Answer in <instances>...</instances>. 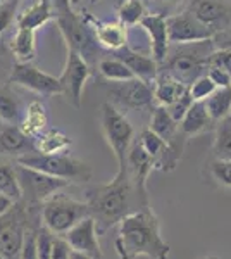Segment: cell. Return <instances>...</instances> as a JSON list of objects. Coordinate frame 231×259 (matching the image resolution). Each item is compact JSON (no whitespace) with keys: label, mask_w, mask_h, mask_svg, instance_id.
I'll return each mask as SVG.
<instances>
[{"label":"cell","mask_w":231,"mask_h":259,"mask_svg":"<svg viewBox=\"0 0 231 259\" xmlns=\"http://www.w3.org/2000/svg\"><path fill=\"white\" fill-rule=\"evenodd\" d=\"M207 76L211 78L212 83L217 87V89L231 85V73H228V71L222 69V68H217V66H211V71L207 73Z\"/></svg>","instance_id":"cell-42"},{"label":"cell","mask_w":231,"mask_h":259,"mask_svg":"<svg viewBox=\"0 0 231 259\" xmlns=\"http://www.w3.org/2000/svg\"><path fill=\"white\" fill-rule=\"evenodd\" d=\"M19 118V107L18 102L6 89L0 87V119L7 123H14Z\"/></svg>","instance_id":"cell-34"},{"label":"cell","mask_w":231,"mask_h":259,"mask_svg":"<svg viewBox=\"0 0 231 259\" xmlns=\"http://www.w3.org/2000/svg\"><path fill=\"white\" fill-rule=\"evenodd\" d=\"M212 124L211 116L207 114V109L202 102H193L192 107L187 111V114L183 116V119L179 121V132L183 133V137L190 139L193 135H199V133L209 130Z\"/></svg>","instance_id":"cell-21"},{"label":"cell","mask_w":231,"mask_h":259,"mask_svg":"<svg viewBox=\"0 0 231 259\" xmlns=\"http://www.w3.org/2000/svg\"><path fill=\"white\" fill-rule=\"evenodd\" d=\"M0 194L7 195L14 202H19L23 199L18 168H12L11 164H0Z\"/></svg>","instance_id":"cell-30"},{"label":"cell","mask_w":231,"mask_h":259,"mask_svg":"<svg viewBox=\"0 0 231 259\" xmlns=\"http://www.w3.org/2000/svg\"><path fill=\"white\" fill-rule=\"evenodd\" d=\"M202 259H221V257H217V256H204Z\"/></svg>","instance_id":"cell-48"},{"label":"cell","mask_w":231,"mask_h":259,"mask_svg":"<svg viewBox=\"0 0 231 259\" xmlns=\"http://www.w3.org/2000/svg\"><path fill=\"white\" fill-rule=\"evenodd\" d=\"M86 216H90L86 202L68 197L61 192L49 197L40 207L41 225L57 237H62Z\"/></svg>","instance_id":"cell-4"},{"label":"cell","mask_w":231,"mask_h":259,"mask_svg":"<svg viewBox=\"0 0 231 259\" xmlns=\"http://www.w3.org/2000/svg\"><path fill=\"white\" fill-rule=\"evenodd\" d=\"M192 104H193V99L190 97V94H188V90H187L178 100H174L171 106H167V111L173 116V119L179 123V121L183 119V116L187 114V111L192 107Z\"/></svg>","instance_id":"cell-39"},{"label":"cell","mask_w":231,"mask_h":259,"mask_svg":"<svg viewBox=\"0 0 231 259\" xmlns=\"http://www.w3.org/2000/svg\"><path fill=\"white\" fill-rule=\"evenodd\" d=\"M18 177L23 190V197H26V204L33 207H41L49 197L69 187L71 183L62 178L50 177V175L40 173V171L24 168L18 164Z\"/></svg>","instance_id":"cell-8"},{"label":"cell","mask_w":231,"mask_h":259,"mask_svg":"<svg viewBox=\"0 0 231 259\" xmlns=\"http://www.w3.org/2000/svg\"><path fill=\"white\" fill-rule=\"evenodd\" d=\"M95 40L102 47L117 52L128 45V28L124 24L117 23H95L94 26Z\"/></svg>","instance_id":"cell-20"},{"label":"cell","mask_w":231,"mask_h":259,"mask_svg":"<svg viewBox=\"0 0 231 259\" xmlns=\"http://www.w3.org/2000/svg\"><path fill=\"white\" fill-rule=\"evenodd\" d=\"M150 130L157 133L166 144H169V142H173L178 137L183 135L179 132V123L173 119V116L169 114L167 107L164 106H157L154 109L152 118H150Z\"/></svg>","instance_id":"cell-23"},{"label":"cell","mask_w":231,"mask_h":259,"mask_svg":"<svg viewBox=\"0 0 231 259\" xmlns=\"http://www.w3.org/2000/svg\"><path fill=\"white\" fill-rule=\"evenodd\" d=\"M190 12L205 26L216 31L228 23L229 11L224 4L216 0H193L190 6Z\"/></svg>","instance_id":"cell-18"},{"label":"cell","mask_w":231,"mask_h":259,"mask_svg":"<svg viewBox=\"0 0 231 259\" xmlns=\"http://www.w3.org/2000/svg\"><path fill=\"white\" fill-rule=\"evenodd\" d=\"M116 57L121 59L131 69V73L135 74V78H140L147 83H154V80L159 74V64L154 57H149L145 54H140L136 50L129 49L128 45L123 49H119L116 52Z\"/></svg>","instance_id":"cell-17"},{"label":"cell","mask_w":231,"mask_h":259,"mask_svg":"<svg viewBox=\"0 0 231 259\" xmlns=\"http://www.w3.org/2000/svg\"><path fill=\"white\" fill-rule=\"evenodd\" d=\"M2 2H4V0H0V4H2Z\"/></svg>","instance_id":"cell-50"},{"label":"cell","mask_w":231,"mask_h":259,"mask_svg":"<svg viewBox=\"0 0 231 259\" xmlns=\"http://www.w3.org/2000/svg\"><path fill=\"white\" fill-rule=\"evenodd\" d=\"M209 66H217V68H222L231 73V49H221L212 52L209 57Z\"/></svg>","instance_id":"cell-41"},{"label":"cell","mask_w":231,"mask_h":259,"mask_svg":"<svg viewBox=\"0 0 231 259\" xmlns=\"http://www.w3.org/2000/svg\"><path fill=\"white\" fill-rule=\"evenodd\" d=\"M100 123H102L104 137L117 161V173H126V157H128V150L133 144L135 130L128 118L111 102H106L102 106Z\"/></svg>","instance_id":"cell-6"},{"label":"cell","mask_w":231,"mask_h":259,"mask_svg":"<svg viewBox=\"0 0 231 259\" xmlns=\"http://www.w3.org/2000/svg\"><path fill=\"white\" fill-rule=\"evenodd\" d=\"M31 137L21 130V126L9 124L0 132V150L4 154H28V149H33V142H29ZM35 150V149H33Z\"/></svg>","instance_id":"cell-24"},{"label":"cell","mask_w":231,"mask_h":259,"mask_svg":"<svg viewBox=\"0 0 231 259\" xmlns=\"http://www.w3.org/2000/svg\"><path fill=\"white\" fill-rule=\"evenodd\" d=\"M116 252L121 259H169L171 245L161 235V221L150 206L129 212L119 223Z\"/></svg>","instance_id":"cell-1"},{"label":"cell","mask_w":231,"mask_h":259,"mask_svg":"<svg viewBox=\"0 0 231 259\" xmlns=\"http://www.w3.org/2000/svg\"><path fill=\"white\" fill-rule=\"evenodd\" d=\"M7 57H9V52H7L6 45L0 41V73H2L4 68L7 66Z\"/></svg>","instance_id":"cell-46"},{"label":"cell","mask_w":231,"mask_h":259,"mask_svg":"<svg viewBox=\"0 0 231 259\" xmlns=\"http://www.w3.org/2000/svg\"><path fill=\"white\" fill-rule=\"evenodd\" d=\"M117 18L119 23L128 26H135L145 18V6L144 0H123L117 9Z\"/></svg>","instance_id":"cell-32"},{"label":"cell","mask_w":231,"mask_h":259,"mask_svg":"<svg viewBox=\"0 0 231 259\" xmlns=\"http://www.w3.org/2000/svg\"><path fill=\"white\" fill-rule=\"evenodd\" d=\"M224 49H231V41H229V44H228V45H226V47H224Z\"/></svg>","instance_id":"cell-49"},{"label":"cell","mask_w":231,"mask_h":259,"mask_svg":"<svg viewBox=\"0 0 231 259\" xmlns=\"http://www.w3.org/2000/svg\"><path fill=\"white\" fill-rule=\"evenodd\" d=\"M73 140L61 130H45L33 140V149L38 154H62L66 152Z\"/></svg>","instance_id":"cell-22"},{"label":"cell","mask_w":231,"mask_h":259,"mask_svg":"<svg viewBox=\"0 0 231 259\" xmlns=\"http://www.w3.org/2000/svg\"><path fill=\"white\" fill-rule=\"evenodd\" d=\"M14 200L9 199L7 195H4V194H0V216H4L6 212H9L12 207H14Z\"/></svg>","instance_id":"cell-44"},{"label":"cell","mask_w":231,"mask_h":259,"mask_svg":"<svg viewBox=\"0 0 231 259\" xmlns=\"http://www.w3.org/2000/svg\"><path fill=\"white\" fill-rule=\"evenodd\" d=\"M54 240H56V235L45 228L43 225H40L36 228V252H38V259H52Z\"/></svg>","instance_id":"cell-36"},{"label":"cell","mask_w":231,"mask_h":259,"mask_svg":"<svg viewBox=\"0 0 231 259\" xmlns=\"http://www.w3.org/2000/svg\"><path fill=\"white\" fill-rule=\"evenodd\" d=\"M54 16V7L49 0H36L33 6H29L23 14L18 16V28H28L36 30L49 23Z\"/></svg>","instance_id":"cell-25"},{"label":"cell","mask_w":231,"mask_h":259,"mask_svg":"<svg viewBox=\"0 0 231 259\" xmlns=\"http://www.w3.org/2000/svg\"><path fill=\"white\" fill-rule=\"evenodd\" d=\"M21 259H38L36 252V228H28L24 235L23 250H21Z\"/></svg>","instance_id":"cell-40"},{"label":"cell","mask_w":231,"mask_h":259,"mask_svg":"<svg viewBox=\"0 0 231 259\" xmlns=\"http://www.w3.org/2000/svg\"><path fill=\"white\" fill-rule=\"evenodd\" d=\"M18 6L19 0H4L0 4V35L12 24L16 12H18Z\"/></svg>","instance_id":"cell-38"},{"label":"cell","mask_w":231,"mask_h":259,"mask_svg":"<svg viewBox=\"0 0 231 259\" xmlns=\"http://www.w3.org/2000/svg\"><path fill=\"white\" fill-rule=\"evenodd\" d=\"M69 259H95L88 254H83V252H78V250H71V257Z\"/></svg>","instance_id":"cell-47"},{"label":"cell","mask_w":231,"mask_h":259,"mask_svg":"<svg viewBox=\"0 0 231 259\" xmlns=\"http://www.w3.org/2000/svg\"><path fill=\"white\" fill-rule=\"evenodd\" d=\"M167 23V35H169V44H193V41L211 40L214 36V30L200 23L190 11L181 12V14L166 18Z\"/></svg>","instance_id":"cell-11"},{"label":"cell","mask_w":231,"mask_h":259,"mask_svg":"<svg viewBox=\"0 0 231 259\" xmlns=\"http://www.w3.org/2000/svg\"><path fill=\"white\" fill-rule=\"evenodd\" d=\"M28 232L26 207H14L0 216V259H21L24 235Z\"/></svg>","instance_id":"cell-7"},{"label":"cell","mask_w":231,"mask_h":259,"mask_svg":"<svg viewBox=\"0 0 231 259\" xmlns=\"http://www.w3.org/2000/svg\"><path fill=\"white\" fill-rule=\"evenodd\" d=\"M47 124H49V114L43 104L38 102V100L29 104L23 123H21V130L28 137L35 139V137H38L40 133H43L47 130Z\"/></svg>","instance_id":"cell-28"},{"label":"cell","mask_w":231,"mask_h":259,"mask_svg":"<svg viewBox=\"0 0 231 259\" xmlns=\"http://www.w3.org/2000/svg\"><path fill=\"white\" fill-rule=\"evenodd\" d=\"M56 14L59 30H61L66 41H68V49H74L83 57H86V54H90L91 45H94L90 26H86L76 12H73L71 7L57 11Z\"/></svg>","instance_id":"cell-13"},{"label":"cell","mask_w":231,"mask_h":259,"mask_svg":"<svg viewBox=\"0 0 231 259\" xmlns=\"http://www.w3.org/2000/svg\"><path fill=\"white\" fill-rule=\"evenodd\" d=\"M62 239L68 242L73 250L88 254V256L95 259H102V249H100L97 223L91 216H86L78 225H74L69 232H66L62 235Z\"/></svg>","instance_id":"cell-15"},{"label":"cell","mask_w":231,"mask_h":259,"mask_svg":"<svg viewBox=\"0 0 231 259\" xmlns=\"http://www.w3.org/2000/svg\"><path fill=\"white\" fill-rule=\"evenodd\" d=\"M136 142L142 145V149H144L147 154H150V156L154 157L155 162H157V159L162 156L164 150H166V147H167L166 142H164L155 132H152L150 128L142 130L140 139H138Z\"/></svg>","instance_id":"cell-33"},{"label":"cell","mask_w":231,"mask_h":259,"mask_svg":"<svg viewBox=\"0 0 231 259\" xmlns=\"http://www.w3.org/2000/svg\"><path fill=\"white\" fill-rule=\"evenodd\" d=\"M214 159L231 161V116L217 121L216 137L212 144Z\"/></svg>","instance_id":"cell-29"},{"label":"cell","mask_w":231,"mask_h":259,"mask_svg":"<svg viewBox=\"0 0 231 259\" xmlns=\"http://www.w3.org/2000/svg\"><path fill=\"white\" fill-rule=\"evenodd\" d=\"M71 245L66 242L62 237L56 235L54 240V249H52V259H69L71 257Z\"/></svg>","instance_id":"cell-43"},{"label":"cell","mask_w":231,"mask_h":259,"mask_svg":"<svg viewBox=\"0 0 231 259\" xmlns=\"http://www.w3.org/2000/svg\"><path fill=\"white\" fill-rule=\"evenodd\" d=\"M154 100L159 106H171L174 100H178L184 92L188 90V87L174 78L173 74L166 73H159L157 78L154 80Z\"/></svg>","instance_id":"cell-19"},{"label":"cell","mask_w":231,"mask_h":259,"mask_svg":"<svg viewBox=\"0 0 231 259\" xmlns=\"http://www.w3.org/2000/svg\"><path fill=\"white\" fill-rule=\"evenodd\" d=\"M9 81L40 95H61L62 85L59 78L45 73L31 62H14Z\"/></svg>","instance_id":"cell-10"},{"label":"cell","mask_w":231,"mask_h":259,"mask_svg":"<svg viewBox=\"0 0 231 259\" xmlns=\"http://www.w3.org/2000/svg\"><path fill=\"white\" fill-rule=\"evenodd\" d=\"M204 106L207 109V114L211 116L212 123L231 116V85L216 89L204 100Z\"/></svg>","instance_id":"cell-27"},{"label":"cell","mask_w":231,"mask_h":259,"mask_svg":"<svg viewBox=\"0 0 231 259\" xmlns=\"http://www.w3.org/2000/svg\"><path fill=\"white\" fill-rule=\"evenodd\" d=\"M99 71L106 80L109 81H128V80H133L135 74L131 73V69L124 64L121 59L117 57H112V59H102L99 64Z\"/></svg>","instance_id":"cell-31"},{"label":"cell","mask_w":231,"mask_h":259,"mask_svg":"<svg viewBox=\"0 0 231 259\" xmlns=\"http://www.w3.org/2000/svg\"><path fill=\"white\" fill-rule=\"evenodd\" d=\"M49 2L52 4V7H54V14H56L57 11L71 7V0H49Z\"/></svg>","instance_id":"cell-45"},{"label":"cell","mask_w":231,"mask_h":259,"mask_svg":"<svg viewBox=\"0 0 231 259\" xmlns=\"http://www.w3.org/2000/svg\"><path fill=\"white\" fill-rule=\"evenodd\" d=\"M209 169H211V177L216 180L219 185L229 187L231 189V161L214 159L211 164H209Z\"/></svg>","instance_id":"cell-37"},{"label":"cell","mask_w":231,"mask_h":259,"mask_svg":"<svg viewBox=\"0 0 231 259\" xmlns=\"http://www.w3.org/2000/svg\"><path fill=\"white\" fill-rule=\"evenodd\" d=\"M212 54L211 40L193 41V44H181L179 50L167 54V73L178 78L179 81L190 87L199 76H202L205 66H209V57Z\"/></svg>","instance_id":"cell-5"},{"label":"cell","mask_w":231,"mask_h":259,"mask_svg":"<svg viewBox=\"0 0 231 259\" xmlns=\"http://www.w3.org/2000/svg\"><path fill=\"white\" fill-rule=\"evenodd\" d=\"M133 197L142 206H145L133 190L128 180V173H116L114 180L102 185L90 187L86 190V206L90 216L97 223L99 235H104L116 225H119L129 212L136 211L133 207Z\"/></svg>","instance_id":"cell-2"},{"label":"cell","mask_w":231,"mask_h":259,"mask_svg":"<svg viewBox=\"0 0 231 259\" xmlns=\"http://www.w3.org/2000/svg\"><path fill=\"white\" fill-rule=\"evenodd\" d=\"M88 78H90V66L86 59L74 49H68V59H66L64 71L59 81L62 85V94L74 107L81 106L83 90H85Z\"/></svg>","instance_id":"cell-9"},{"label":"cell","mask_w":231,"mask_h":259,"mask_svg":"<svg viewBox=\"0 0 231 259\" xmlns=\"http://www.w3.org/2000/svg\"><path fill=\"white\" fill-rule=\"evenodd\" d=\"M142 28L150 40V52L157 64L166 61L169 54V35H167V23L166 18L161 14H145L140 21Z\"/></svg>","instance_id":"cell-16"},{"label":"cell","mask_w":231,"mask_h":259,"mask_svg":"<svg viewBox=\"0 0 231 259\" xmlns=\"http://www.w3.org/2000/svg\"><path fill=\"white\" fill-rule=\"evenodd\" d=\"M19 166L40 171L50 177L62 178L69 183H86L94 178V169L88 162L76 159L69 154H38L28 152L18 156L16 159Z\"/></svg>","instance_id":"cell-3"},{"label":"cell","mask_w":231,"mask_h":259,"mask_svg":"<svg viewBox=\"0 0 231 259\" xmlns=\"http://www.w3.org/2000/svg\"><path fill=\"white\" fill-rule=\"evenodd\" d=\"M216 89L217 87L214 85L211 78H209L207 74H202V76H199L190 87H188V94H190V97L193 99V102H202V100L207 99Z\"/></svg>","instance_id":"cell-35"},{"label":"cell","mask_w":231,"mask_h":259,"mask_svg":"<svg viewBox=\"0 0 231 259\" xmlns=\"http://www.w3.org/2000/svg\"><path fill=\"white\" fill-rule=\"evenodd\" d=\"M155 168V159L150 154H147L142 145L135 142L128 150V157H126V173H128V180L131 183L133 190L140 197L145 206L149 204V194H147V180L149 175L152 173Z\"/></svg>","instance_id":"cell-12"},{"label":"cell","mask_w":231,"mask_h":259,"mask_svg":"<svg viewBox=\"0 0 231 259\" xmlns=\"http://www.w3.org/2000/svg\"><path fill=\"white\" fill-rule=\"evenodd\" d=\"M109 94L114 100V106H119L124 111L145 107L154 99V90L150 87V83L140 80V78H133V80L128 81H117L114 87H111Z\"/></svg>","instance_id":"cell-14"},{"label":"cell","mask_w":231,"mask_h":259,"mask_svg":"<svg viewBox=\"0 0 231 259\" xmlns=\"http://www.w3.org/2000/svg\"><path fill=\"white\" fill-rule=\"evenodd\" d=\"M11 50L16 62H31L35 59V54H36L35 30L18 28L16 35L12 36Z\"/></svg>","instance_id":"cell-26"}]
</instances>
